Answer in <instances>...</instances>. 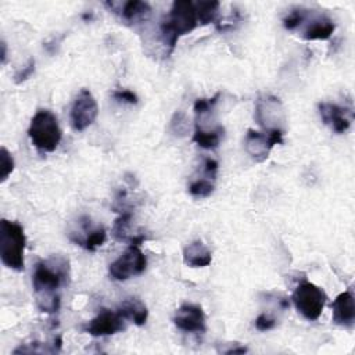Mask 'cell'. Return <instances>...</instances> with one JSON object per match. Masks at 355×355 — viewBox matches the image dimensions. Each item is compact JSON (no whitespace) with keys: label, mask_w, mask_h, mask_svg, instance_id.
Masks as SVG:
<instances>
[{"label":"cell","mask_w":355,"mask_h":355,"mask_svg":"<svg viewBox=\"0 0 355 355\" xmlns=\"http://www.w3.org/2000/svg\"><path fill=\"white\" fill-rule=\"evenodd\" d=\"M217 172H218V163L216 160H212V159H205V161H204V175L209 179L216 181Z\"/></svg>","instance_id":"f1b7e54d"},{"label":"cell","mask_w":355,"mask_h":355,"mask_svg":"<svg viewBox=\"0 0 355 355\" xmlns=\"http://www.w3.org/2000/svg\"><path fill=\"white\" fill-rule=\"evenodd\" d=\"M174 323L178 329L189 333H204L207 330L205 314L200 306L183 304L176 310Z\"/></svg>","instance_id":"8fae6325"},{"label":"cell","mask_w":355,"mask_h":355,"mask_svg":"<svg viewBox=\"0 0 355 355\" xmlns=\"http://www.w3.org/2000/svg\"><path fill=\"white\" fill-rule=\"evenodd\" d=\"M292 300L296 310L308 321H317L326 304L328 296L319 286L304 280L296 288Z\"/></svg>","instance_id":"8992f818"},{"label":"cell","mask_w":355,"mask_h":355,"mask_svg":"<svg viewBox=\"0 0 355 355\" xmlns=\"http://www.w3.org/2000/svg\"><path fill=\"white\" fill-rule=\"evenodd\" d=\"M283 130H266V132H257L254 129H249L244 140V148L249 156L257 161V163H264L268 157L271 150L276 145L283 144Z\"/></svg>","instance_id":"52a82bcc"},{"label":"cell","mask_w":355,"mask_h":355,"mask_svg":"<svg viewBox=\"0 0 355 355\" xmlns=\"http://www.w3.org/2000/svg\"><path fill=\"white\" fill-rule=\"evenodd\" d=\"M132 220V212L130 211H122L121 216L115 220L114 228H113V235L117 240L125 242L129 239L128 236V228Z\"/></svg>","instance_id":"7402d4cb"},{"label":"cell","mask_w":355,"mask_h":355,"mask_svg":"<svg viewBox=\"0 0 355 355\" xmlns=\"http://www.w3.org/2000/svg\"><path fill=\"white\" fill-rule=\"evenodd\" d=\"M198 27L196 6L190 0H176L170 13L161 21L160 30L164 43L172 53L179 38L190 34Z\"/></svg>","instance_id":"7a4b0ae2"},{"label":"cell","mask_w":355,"mask_h":355,"mask_svg":"<svg viewBox=\"0 0 355 355\" xmlns=\"http://www.w3.org/2000/svg\"><path fill=\"white\" fill-rule=\"evenodd\" d=\"M336 30L334 23L329 17H318L312 20V23L307 27L303 34L306 41H328Z\"/></svg>","instance_id":"2e32d148"},{"label":"cell","mask_w":355,"mask_h":355,"mask_svg":"<svg viewBox=\"0 0 355 355\" xmlns=\"http://www.w3.org/2000/svg\"><path fill=\"white\" fill-rule=\"evenodd\" d=\"M27 238L24 228L9 220L0 222V258L2 262L13 271H24V253H25Z\"/></svg>","instance_id":"3957f363"},{"label":"cell","mask_w":355,"mask_h":355,"mask_svg":"<svg viewBox=\"0 0 355 355\" xmlns=\"http://www.w3.org/2000/svg\"><path fill=\"white\" fill-rule=\"evenodd\" d=\"M276 326V321L266 315V314H261L257 319H255V328L260 330V332H268L271 329H273Z\"/></svg>","instance_id":"83f0119b"},{"label":"cell","mask_w":355,"mask_h":355,"mask_svg":"<svg viewBox=\"0 0 355 355\" xmlns=\"http://www.w3.org/2000/svg\"><path fill=\"white\" fill-rule=\"evenodd\" d=\"M113 98L118 102H122V103H128V104H137L139 99L136 96V93H133L132 91L129 89H119V91H115L113 93Z\"/></svg>","instance_id":"4316f807"},{"label":"cell","mask_w":355,"mask_h":355,"mask_svg":"<svg viewBox=\"0 0 355 355\" xmlns=\"http://www.w3.org/2000/svg\"><path fill=\"white\" fill-rule=\"evenodd\" d=\"M114 13H118L126 21H139L146 19L152 13V8L146 2H140V0H129V2L121 5V9Z\"/></svg>","instance_id":"ac0fdd59"},{"label":"cell","mask_w":355,"mask_h":355,"mask_svg":"<svg viewBox=\"0 0 355 355\" xmlns=\"http://www.w3.org/2000/svg\"><path fill=\"white\" fill-rule=\"evenodd\" d=\"M28 136L39 152H54L62 136L57 117L49 110H39L31 119Z\"/></svg>","instance_id":"277c9868"},{"label":"cell","mask_w":355,"mask_h":355,"mask_svg":"<svg viewBox=\"0 0 355 355\" xmlns=\"http://www.w3.org/2000/svg\"><path fill=\"white\" fill-rule=\"evenodd\" d=\"M247 351H249V350H247L246 347L239 345V347H232V348L227 350V351H225V354H227V355H231V354H246Z\"/></svg>","instance_id":"f546056e"},{"label":"cell","mask_w":355,"mask_h":355,"mask_svg":"<svg viewBox=\"0 0 355 355\" xmlns=\"http://www.w3.org/2000/svg\"><path fill=\"white\" fill-rule=\"evenodd\" d=\"M307 19V12L303 9H297L293 10L285 20H283V27L289 31H295L296 28H299Z\"/></svg>","instance_id":"cb8c5ba5"},{"label":"cell","mask_w":355,"mask_h":355,"mask_svg":"<svg viewBox=\"0 0 355 355\" xmlns=\"http://www.w3.org/2000/svg\"><path fill=\"white\" fill-rule=\"evenodd\" d=\"M214 179H209V178H201V179H196L189 185V193L193 197L197 198H205L208 196H211L214 193Z\"/></svg>","instance_id":"44dd1931"},{"label":"cell","mask_w":355,"mask_h":355,"mask_svg":"<svg viewBox=\"0 0 355 355\" xmlns=\"http://www.w3.org/2000/svg\"><path fill=\"white\" fill-rule=\"evenodd\" d=\"M88 235L87 238L81 242L80 246L87 249L88 251H96L98 247H102L106 240H107V233L104 228H98V229H88L85 231Z\"/></svg>","instance_id":"ffe728a7"},{"label":"cell","mask_w":355,"mask_h":355,"mask_svg":"<svg viewBox=\"0 0 355 355\" xmlns=\"http://www.w3.org/2000/svg\"><path fill=\"white\" fill-rule=\"evenodd\" d=\"M125 329V319L118 311L103 310L85 326V332L93 337L113 336Z\"/></svg>","instance_id":"30bf717a"},{"label":"cell","mask_w":355,"mask_h":355,"mask_svg":"<svg viewBox=\"0 0 355 355\" xmlns=\"http://www.w3.org/2000/svg\"><path fill=\"white\" fill-rule=\"evenodd\" d=\"M146 238L136 236L130 239V246L128 250L118 257L108 268L110 277L118 282H124L130 279L132 276L141 275L146 271L148 266V258L140 250L141 243L145 242Z\"/></svg>","instance_id":"5b68a950"},{"label":"cell","mask_w":355,"mask_h":355,"mask_svg":"<svg viewBox=\"0 0 355 355\" xmlns=\"http://www.w3.org/2000/svg\"><path fill=\"white\" fill-rule=\"evenodd\" d=\"M16 163L12 153L3 146L0 150V182H5L14 171Z\"/></svg>","instance_id":"603a6c76"},{"label":"cell","mask_w":355,"mask_h":355,"mask_svg":"<svg viewBox=\"0 0 355 355\" xmlns=\"http://www.w3.org/2000/svg\"><path fill=\"white\" fill-rule=\"evenodd\" d=\"M220 96H221V93H217L214 98H211V99H197L194 102V113L200 117L209 113V110L218 103Z\"/></svg>","instance_id":"d4e9b609"},{"label":"cell","mask_w":355,"mask_h":355,"mask_svg":"<svg viewBox=\"0 0 355 355\" xmlns=\"http://www.w3.org/2000/svg\"><path fill=\"white\" fill-rule=\"evenodd\" d=\"M211 261H212L211 251L201 240H196L190 243L183 250V262L190 268H204V266H208Z\"/></svg>","instance_id":"9a60e30c"},{"label":"cell","mask_w":355,"mask_h":355,"mask_svg":"<svg viewBox=\"0 0 355 355\" xmlns=\"http://www.w3.org/2000/svg\"><path fill=\"white\" fill-rule=\"evenodd\" d=\"M198 25H207L211 23H216L220 10V2L211 0V2H198L194 3Z\"/></svg>","instance_id":"d6986e66"},{"label":"cell","mask_w":355,"mask_h":355,"mask_svg":"<svg viewBox=\"0 0 355 355\" xmlns=\"http://www.w3.org/2000/svg\"><path fill=\"white\" fill-rule=\"evenodd\" d=\"M333 322L343 328H352L355 322V303L351 290L340 293L332 303Z\"/></svg>","instance_id":"7c38bea8"},{"label":"cell","mask_w":355,"mask_h":355,"mask_svg":"<svg viewBox=\"0 0 355 355\" xmlns=\"http://www.w3.org/2000/svg\"><path fill=\"white\" fill-rule=\"evenodd\" d=\"M6 57H8V45H6V42L3 41V42H2V62H3V64L6 62Z\"/></svg>","instance_id":"4dcf8cb0"},{"label":"cell","mask_w":355,"mask_h":355,"mask_svg":"<svg viewBox=\"0 0 355 355\" xmlns=\"http://www.w3.org/2000/svg\"><path fill=\"white\" fill-rule=\"evenodd\" d=\"M117 311L125 321H132L137 326H144L149 318L148 307L135 297L124 300Z\"/></svg>","instance_id":"5bb4252c"},{"label":"cell","mask_w":355,"mask_h":355,"mask_svg":"<svg viewBox=\"0 0 355 355\" xmlns=\"http://www.w3.org/2000/svg\"><path fill=\"white\" fill-rule=\"evenodd\" d=\"M255 119L265 129V132L273 129L285 132L282 125L286 122V114L285 110H283L280 100L275 96L268 95L257 100Z\"/></svg>","instance_id":"9c48e42d"},{"label":"cell","mask_w":355,"mask_h":355,"mask_svg":"<svg viewBox=\"0 0 355 355\" xmlns=\"http://www.w3.org/2000/svg\"><path fill=\"white\" fill-rule=\"evenodd\" d=\"M319 114L325 125H329L336 133H345L350 129L351 119L347 117V110L333 104V103H321Z\"/></svg>","instance_id":"4fadbf2b"},{"label":"cell","mask_w":355,"mask_h":355,"mask_svg":"<svg viewBox=\"0 0 355 355\" xmlns=\"http://www.w3.org/2000/svg\"><path fill=\"white\" fill-rule=\"evenodd\" d=\"M69 277L68 260L62 257H53L36 264L32 286L36 296V304L43 312H57L60 308L58 290L64 286Z\"/></svg>","instance_id":"6da1fadb"},{"label":"cell","mask_w":355,"mask_h":355,"mask_svg":"<svg viewBox=\"0 0 355 355\" xmlns=\"http://www.w3.org/2000/svg\"><path fill=\"white\" fill-rule=\"evenodd\" d=\"M99 115V106L89 89H81L71 107V125L74 130L82 132L89 128Z\"/></svg>","instance_id":"ba28073f"},{"label":"cell","mask_w":355,"mask_h":355,"mask_svg":"<svg viewBox=\"0 0 355 355\" xmlns=\"http://www.w3.org/2000/svg\"><path fill=\"white\" fill-rule=\"evenodd\" d=\"M34 73H35V60L31 58V60L28 61V64H27L25 67H23V69H20L19 73L14 76V82H16L17 85L25 82L28 78L32 77Z\"/></svg>","instance_id":"484cf974"},{"label":"cell","mask_w":355,"mask_h":355,"mask_svg":"<svg viewBox=\"0 0 355 355\" xmlns=\"http://www.w3.org/2000/svg\"><path fill=\"white\" fill-rule=\"evenodd\" d=\"M222 136H224V128L222 126H218V128L212 129V130H204L201 126H198L196 124L193 141L203 149L214 150L220 146Z\"/></svg>","instance_id":"e0dca14e"}]
</instances>
